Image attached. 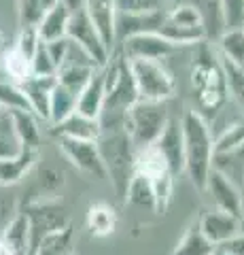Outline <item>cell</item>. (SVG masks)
Returning <instances> with one entry per match:
<instances>
[{"label":"cell","mask_w":244,"mask_h":255,"mask_svg":"<svg viewBox=\"0 0 244 255\" xmlns=\"http://www.w3.org/2000/svg\"><path fill=\"white\" fill-rule=\"evenodd\" d=\"M102 70H104V107L98 122L102 130H115L123 128L125 113L138 100V90L130 70V62L117 49L108 55V62Z\"/></svg>","instance_id":"cell-1"},{"label":"cell","mask_w":244,"mask_h":255,"mask_svg":"<svg viewBox=\"0 0 244 255\" xmlns=\"http://www.w3.org/2000/svg\"><path fill=\"white\" fill-rule=\"evenodd\" d=\"M180 130H183L185 172L191 179L193 187L204 191L215 159V136L208 122L198 111H185V115L180 117Z\"/></svg>","instance_id":"cell-2"},{"label":"cell","mask_w":244,"mask_h":255,"mask_svg":"<svg viewBox=\"0 0 244 255\" xmlns=\"http://www.w3.org/2000/svg\"><path fill=\"white\" fill-rule=\"evenodd\" d=\"M98 142L100 157L106 168V179L113 183L115 194L125 200V191L134 177V159H136V147L123 128L115 130H102Z\"/></svg>","instance_id":"cell-3"},{"label":"cell","mask_w":244,"mask_h":255,"mask_svg":"<svg viewBox=\"0 0 244 255\" xmlns=\"http://www.w3.org/2000/svg\"><path fill=\"white\" fill-rule=\"evenodd\" d=\"M191 85L198 94V107L204 113H219L230 98L221 60H215L206 49H202L198 60L193 62Z\"/></svg>","instance_id":"cell-4"},{"label":"cell","mask_w":244,"mask_h":255,"mask_svg":"<svg viewBox=\"0 0 244 255\" xmlns=\"http://www.w3.org/2000/svg\"><path fill=\"white\" fill-rule=\"evenodd\" d=\"M170 122L168 107L163 100H143L138 98L125 113L123 130L128 132L134 147L153 145L157 136L163 132V128Z\"/></svg>","instance_id":"cell-5"},{"label":"cell","mask_w":244,"mask_h":255,"mask_svg":"<svg viewBox=\"0 0 244 255\" xmlns=\"http://www.w3.org/2000/svg\"><path fill=\"white\" fill-rule=\"evenodd\" d=\"M128 62L138 90V98L168 102L176 94L174 77L160 60H128Z\"/></svg>","instance_id":"cell-6"},{"label":"cell","mask_w":244,"mask_h":255,"mask_svg":"<svg viewBox=\"0 0 244 255\" xmlns=\"http://www.w3.org/2000/svg\"><path fill=\"white\" fill-rule=\"evenodd\" d=\"M58 145L62 153L68 157V162L75 166L77 170L87 174L89 179L96 181H108L106 168L100 157L98 142L96 140H77V138H58Z\"/></svg>","instance_id":"cell-7"},{"label":"cell","mask_w":244,"mask_h":255,"mask_svg":"<svg viewBox=\"0 0 244 255\" xmlns=\"http://www.w3.org/2000/svg\"><path fill=\"white\" fill-rule=\"evenodd\" d=\"M66 36L70 38L73 43H77L81 49L89 55V58L98 64V66H104L108 62V49L102 43L100 34L93 28V23L89 21L87 13L85 9H79L75 13H70V19H68V28H66Z\"/></svg>","instance_id":"cell-8"},{"label":"cell","mask_w":244,"mask_h":255,"mask_svg":"<svg viewBox=\"0 0 244 255\" xmlns=\"http://www.w3.org/2000/svg\"><path fill=\"white\" fill-rule=\"evenodd\" d=\"M125 60H163L166 55L174 53L176 45L163 38L157 32H140V34L125 36L115 47Z\"/></svg>","instance_id":"cell-9"},{"label":"cell","mask_w":244,"mask_h":255,"mask_svg":"<svg viewBox=\"0 0 244 255\" xmlns=\"http://www.w3.org/2000/svg\"><path fill=\"white\" fill-rule=\"evenodd\" d=\"M28 228H30V255H32L34 247L43 241L47 234L56 232V230L68 226V215L66 209L56 204H30L26 209Z\"/></svg>","instance_id":"cell-10"},{"label":"cell","mask_w":244,"mask_h":255,"mask_svg":"<svg viewBox=\"0 0 244 255\" xmlns=\"http://www.w3.org/2000/svg\"><path fill=\"white\" fill-rule=\"evenodd\" d=\"M204 191L210 194L212 202H215V209L230 213L238 219H244V198L240 194L238 185L232 183L225 174H221L219 170L212 168L208 179H206V187H204Z\"/></svg>","instance_id":"cell-11"},{"label":"cell","mask_w":244,"mask_h":255,"mask_svg":"<svg viewBox=\"0 0 244 255\" xmlns=\"http://www.w3.org/2000/svg\"><path fill=\"white\" fill-rule=\"evenodd\" d=\"M155 149L162 153L163 162H166L168 170L174 174V179L178 174L185 172V149H183V130H180V119H170L163 128V132L157 136L153 142Z\"/></svg>","instance_id":"cell-12"},{"label":"cell","mask_w":244,"mask_h":255,"mask_svg":"<svg viewBox=\"0 0 244 255\" xmlns=\"http://www.w3.org/2000/svg\"><path fill=\"white\" fill-rule=\"evenodd\" d=\"M83 9L87 13L89 21L93 23L96 32L100 34L108 53H113V49L117 47V32H115L117 6H115V0H87Z\"/></svg>","instance_id":"cell-13"},{"label":"cell","mask_w":244,"mask_h":255,"mask_svg":"<svg viewBox=\"0 0 244 255\" xmlns=\"http://www.w3.org/2000/svg\"><path fill=\"white\" fill-rule=\"evenodd\" d=\"M198 226L202 230V234L208 238L212 245H221L227 238L236 236L238 232H242V219L234 217V215L225 213V211H206L202 215V219L198 221Z\"/></svg>","instance_id":"cell-14"},{"label":"cell","mask_w":244,"mask_h":255,"mask_svg":"<svg viewBox=\"0 0 244 255\" xmlns=\"http://www.w3.org/2000/svg\"><path fill=\"white\" fill-rule=\"evenodd\" d=\"M56 75L51 77H28L26 81H21L19 87L23 96H26L30 111L38 117V119H45L49 122V98H51V90L56 85Z\"/></svg>","instance_id":"cell-15"},{"label":"cell","mask_w":244,"mask_h":255,"mask_svg":"<svg viewBox=\"0 0 244 255\" xmlns=\"http://www.w3.org/2000/svg\"><path fill=\"white\" fill-rule=\"evenodd\" d=\"M51 134L58 138H77V140H98L102 134V128L98 119L85 117L73 111L66 119L51 126Z\"/></svg>","instance_id":"cell-16"},{"label":"cell","mask_w":244,"mask_h":255,"mask_svg":"<svg viewBox=\"0 0 244 255\" xmlns=\"http://www.w3.org/2000/svg\"><path fill=\"white\" fill-rule=\"evenodd\" d=\"M102 107H104V70H102V66H98L89 77V81L79 92L75 111L85 117L98 119L102 113Z\"/></svg>","instance_id":"cell-17"},{"label":"cell","mask_w":244,"mask_h":255,"mask_svg":"<svg viewBox=\"0 0 244 255\" xmlns=\"http://www.w3.org/2000/svg\"><path fill=\"white\" fill-rule=\"evenodd\" d=\"M36 157H38V149H28V147H23L19 153L11 157H2L0 159V185L9 187L19 183L34 166Z\"/></svg>","instance_id":"cell-18"},{"label":"cell","mask_w":244,"mask_h":255,"mask_svg":"<svg viewBox=\"0 0 244 255\" xmlns=\"http://www.w3.org/2000/svg\"><path fill=\"white\" fill-rule=\"evenodd\" d=\"M68 19H70V11L62 2L49 6V9L43 13L41 21L36 23L38 36H41L43 41H53V38L66 36Z\"/></svg>","instance_id":"cell-19"},{"label":"cell","mask_w":244,"mask_h":255,"mask_svg":"<svg viewBox=\"0 0 244 255\" xmlns=\"http://www.w3.org/2000/svg\"><path fill=\"white\" fill-rule=\"evenodd\" d=\"M73 243H75V232L68 223V226L56 230V232L47 234L34 247L32 255H73Z\"/></svg>","instance_id":"cell-20"},{"label":"cell","mask_w":244,"mask_h":255,"mask_svg":"<svg viewBox=\"0 0 244 255\" xmlns=\"http://www.w3.org/2000/svg\"><path fill=\"white\" fill-rule=\"evenodd\" d=\"M15 132L21 140V147L38 149L41 147V128H38V117L32 111H11Z\"/></svg>","instance_id":"cell-21"},{"label":"cell","mask_w":244,"mask_h":255,"mask_svg":"<svg viewBox=\"0 0 244 255\" xmlns=\"http://www.w3.org/2000/svg\"><path fill=\"white\" fill-rule=\"evenodd\" d=\"M0 238H4L19 255H30V228L26 213H15L13 219L2 228Z\"/></svg>","instance_id":"cell-22"},{"label":"cell","mask_w":244,"mask_h":255,"mask_svg":"<svg viewBox=\"0 0 244 255\" xmlns=\"http://www.w3.org/2000/svg\"><path fill=\"white\" fill-rule=\"evenodd\" d=\"M215 251L217 247L202 234L198 223H191L183 238L178 241V245L174 247L172 255H215Z\"/></svg>","instance_id":"cell-23"},{"label":"cell","mask_w":244,"mask_h":255,"mask_svg":"<svg viewBox=\"0 0 244 255\" xmlns=\"http://www.w3.org/2000/svg\"><path fill=\"white\" fill-rule=\"evenodd\" d=\"M77 92H73L70 87L62 85L56 81L51 90V98H49V124H58L62 119H66L77 107Z\"/></svg>","instance_id":"cell-24"},{"label":"cell","mask_w":244,"mask_h":255,"mask_svg":"<svg viewBox=\"0 0 244 255\" xmlns=\"http://www.w3.org/2000/svg\"><path fill=\"white\" fill-rule=\"evenodd\" d=\"M87 230L93 236H108L117 230V213L104 202L91 204L87 211Z\"/></svg>","instance_id":"cell-25"},{"label":"cell","mask_w":244,"mask_h":255,"mask_svg":"<svg viewBox=\"0 0 244 255\" xmlns=\"http://www.w3.org/2000/svg\"><path fill=\"white\" fill-rule=\"evenodd\" d=\"M125 202H130L140 209H151L155 211V194H153V185L145 174H140L134 170V177L125 191Z\"/></svg>","instance_id":"cell-26"},{"label":"cell","mask_w":244,"mask_h":255,"mask_svg":"<svg viewBox=\"0 0 244 255\" xmlns=\"http://www.w3.org/2000/svg\"><path fill=\"white\" fill-rule=\"evenodd\" d=\"M219 49H221V58L238 64V66H244V30H223L219 36Z\"/></svg>","instance_id":"cell-27"},{"label":"cell","mask_w":244,"mask_h":255,"mask_svg":"<svg viewBox=\"0 0 244 255\" xmlns=\"http://www.w3.org/2000/svg\"><path fill=\"white\" fill-rule=\"evenodd\" d=\"M2 68L13 83H21V81H26L28 77H32L30 58H26V55L19 49H15V47L2 53Z\"/></svg>","instance_id":"cell-28"},{"label":"cell","mask_w":244,"mask_h":255,"mask_svg":"<svg viewBox=\"0 0 244 255\" xmlns=\"http://www.w3.org/2000/svg\"><path fill=\"white\" fill-rule=\"evenodd\" d=\"M21 149L23 147H21V140L17 136V132H15L11 111L2 109L0 111V159L19 153Z\"/></svg>","instance_id":"cell-29"},{"label":"cell","mask_w":244,"mask_h":255,"mask_svg":"<svg viewBox=\"0 0 244 255\" xmlns=\"http://www.w3.org/2000/svg\"><path fill=\"white\" fill-rule=\"evenodd\" d=\"M221 66H223L225 83H227V94H230L244 111V68L230 60H225V58H221Z\"/></svg>","instance_id":"cell-30"},{"label":"cell","mask_w":244,"mask_h":255,"mask_svg":"<svg viewBox=\"0 0 244 255\" xmlns=\"http://www.w3.org/2000/svg\"><path fill=\"white\" fill-rule=\"evenodd\" d=\"M0 109H4V111H30V105L21 92L19 83H13V81L0 83Z\"/></svg>","instance_id":"cell-31"},{"label":"cell","mask_w":244,"mask_h":255,"mask_svg":"<svg viewBox=\"0 0 244 255\" xmlns=\"http://www.w3.org/2000/svg\"><path fill=\"white\" fill-rule=\"evenodd\" d=\"M244 145V122H236L227 126L221 132V136L215 138V153H227L232 149Z\"/></svg>","instance_id":"cell-32"},{"label":"cell","mask_w":244,"mask_h":255,"mask_svg":"<svg viewBox=\"0 0 244 255\" xmlns=\"http://www.w3.org/2000/svg\"><path fill=\"white\" fill-rule=\"evenodd\" d=\"M166 0H115L117 13L128 15H143V13H155L162 11Z\"/></svg>","instance_id":"cell-33"},{"label":"cell","mask_w":244,"mask_h":255,"mask_svg":"<svg viewBox=\"0 0 244 255\" xmlns=\"http://www.w3.org/2000/svg\"><path fill=\"white\" fill-rule=\"evenodd\" d=\"M225 30L242 28L244 23V0H219Z\"/></svg>","instance_id":"cell-34"},{"label":"cell","mask_w":244,"mask_h":255,"mask_svg":"<svg viewBox=\"0 0 244 255\" xmlns=\"http://www.w3.org/2000/svg\"><path fill=\"white\" fill-rule=\"evenodd\" d=\"M30 66H32V75L34 77H51L56 75V64H53L49 51H47L45 41L38 43L36 51L30 58Z\"/></svg>","instance_id":"cell-35"},{"label":"cell","mask_w":244,"mask_h":255,"mask_svg":"<svg viewBox=\"0 0 244 255\" xmlns=\"http://www.w3.org/2000/svg\"><path fill=\"white\" fill-rule=\"evenodd\" d=\"M17 11H19L21 28L23 26H36L45 13L41 0H17Z\"/></svg>","instance_id":"cell-36"},{"label":"cell","mask_w":244,"mask_h":255,"mask_svg":"<svg viewBox=\"0 0 244 255\" xmlns=\"http://www.w3.org/2000/svg\"><path fill=\"white\" fill-rule=\"evenodd\" d=\"M43 38L38 36V30L36 26H23L19 36H17V43H15V49H19L26 58H32V53L36 51L38 43H41Z\"/></svg>","instance_id":"cell-37"},{"label":"cell","mask_w":244,"mask_h":255,"mask_svg":"<svg viewBox=\"0 0 244 255\" xmlns=\"http://www.w3.org/2000/svg\"><path fill=\"white\" fill-rule=\"evenodd\" d=\"M217 251L223 255H244V232H238L236 236L227 238L225 243L217 245Z\"/></svg>","instance_id":"cell-38"},{"label":"cell","mask_w":244,"mask_h":255,"mask_svg":"<svg viewBox=\"0 0 244 255\" xmlns=\"http://www.w3.org/2000/svg\"><path fill=\"white\" fill-rule=\"evenodd\" d=\"M64 185V179H62V172H58L56 168H45L41 172V187L45 191H58Z\"/></svg>","instance_id":"cell-39"},{"label":"cell","mask_w":244,"mask_h":255,"mask_svg":"<svg viewBox=\"0 0 244 255\" xmlns=\"http://www.w3.org/2000/svg\"><path fill=\"white\" fill-rule=\"evenodd\" d=\"M15 213H17L15 211V202L11 200V198L0 196V232H2V228L13 219Z\"/></svg>","instance_id":"cell-40"},{"label":"cell","mask_w":244,"mask_h":255,"mask_svg":"<svg viewBox=\"0 0 244 255\" xmlns=\"http://www.w3.org/2000/svg\"><path fill=\"white\" fill-rule=\"evenodd\" d=\"M60 2L64 4V6H66V9H68L70 13H75V11H79V9H83L87 0H60Z\"/></svg>","instance_id":"cell-41"},{"label":"cell","mask_w":244,"mask_h":255,"mask_svg":"<svg viewBox=\"0 0 244 255\" xmlns=\"http://www.w3.org/2000/svg\"><path fill=\"white\" fill-rule=\"evenodd\" d=\"M41 2H43V9L47 11V9H49V6H53V4H58V2H60V0H41Z\"/></svg>","instance_id":"cell-42"},{"label":"cell","mask_w":244,"mask_h":255,"mask_svg":"<svg viewBox=\"0 0 244 255\" xmlns=\"http://www.w3.org/2000/svg\"><path fill=\"white\" fill-rule=\"evenodd\" d=\"M0 51H2V34H0Z\"/></svg>","instance_id":"cell-43"},{"label":"cell","mask_w":244,"mask_h":255,"mask_svg":"<svg viewBox=\"0 0 244 255\" xmlns=\"http://www.w3.org/2000/svg\"><path fill=\"white\" fill-rule=\"evenodd\" d=\"M215 255H223V253H219V251H215Z\"/></svg>","instance_id":"cell-44"},{"label":"cell","mask_w":244,"mask_h":255,"mask_svg":"<svg viewBox=\"0 0 244 255\" xmlns=\"http://www.w3.org/2000/svg\"><path fill=\"white\" fill-rule=\"evenodd\" d=\"M242 30H244V23H242Z\"/></svg>","instance_id":"cell-45"},{"label":"cell","mask_w":244,"mask_h":255,"mask_svg":"<svg viewBox=\"0 0 244 255\" xmlns=\"http://www.w3.org/2000/svg\"><path fill=\"white\" fill-rule=\"evenodd\" d=\"M0 111H2V109H0Z\"/></svg>","instance_id":"cell-46"},{"label":"cell","mask_w":244,"mask_h":255,"mask_svg":"<svg viewBox=\"0 0 244 255\" xmlns=\"http://www.w3.org/2000/svg\"><path fill=\"white\" fill-rule=\"evenodd\" d=\"M242 68H244V66H242Z\"/></svg>","instance_id":"cell-47"}]
</instances>
